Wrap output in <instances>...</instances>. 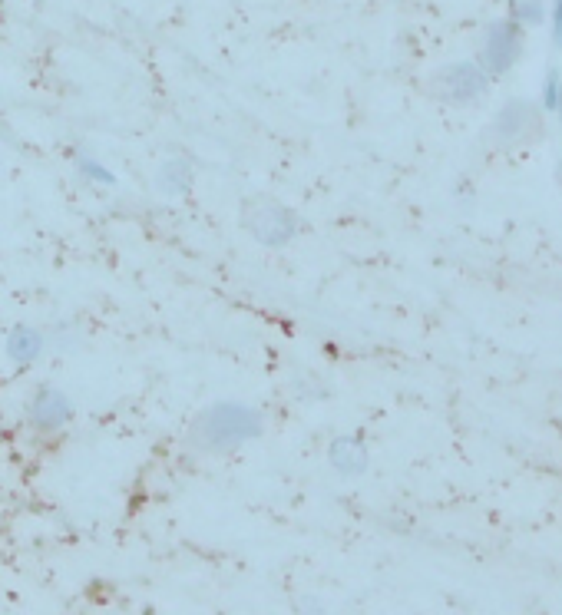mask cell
<instances>
[{
    "label": "cell",
    "mask_w": 562,
    "mask_h": 615,
    "mask_svg": "<svg viewBox=\"0 0 562 615\" xmlns=\"http://www.w3.org/2000/svg\"><path fill=\"white\" fill-rule=\"evenodd\" d=\"M258 434H262V417L242 404H215L192 427V440L202 450H232Z\"/></svg>",
    "instance_id": "obj_1"
},
{
    "label": "cell",
    "mask_w": 562,
    "mask_h": 615,
    "mask_svg": "<svg viewBox=\"0 0 562 615\" xmlns=\"http://www.w3.org/2000/svg\"><path fill=\"white\" fill-rule=\"evenodd\" d=\"M245 229L265 245H285L295 235V215L272 199H255L245 209Z\"/></svg>",
    "instance_id": "obj_2"
},
{
    "label": "cell",
    "mask_w": 562,
    "mask_h": 615,
    "mask_svg": "<svg viewBox=\"0 0 562 615\" xmlns=\"http://www.w3.org/2000/svg\"><path fill=\"white\" fill-rule=\"evenodd\" d=\"M523 53V30L516 20H493L486 30L483 43V67L493 77H503L506 70H513V63Z\"/></svg>",
    "instance_id": "obj_3"
},
{
    "label": "cell",
    "mask_w": 562,
    "mask_h": 615,
    "mask_svg": "<svg viewBox=\"0 0 562 615\" xmlns=\"http://www.w3.org/2000/svg\"><path fill=\"white\" fill-rule=\"evenodd\" d=\"M486 83H490V77L477 63H453L440 73V96L450 103H473L486 93Z\"/></svg>",
    "instance_id": "obj_4"
},
{
    "label": "cell",
    "mask_w": 562,
    "mask_h": 615,
    "mask_svg": "<svg viewBox=\"0 0 562 615\" xmlns=\"http://www.w3.org/2000/svg\"><path fill=\"white\" fill-rule=\"evenodd\" d=\"M70 417H73L70 401L60 391H50V387H43L34 397V404H30V420H34V427L40 430H57L67 424Z\"/></svg>",
    "instance_id": "obj_5"
},
{
    "label": "cell",
    "mask_w": 562,
    "mask_h": 615,
    "mask_svg": "<svg viewBox=\"0 0 562 615\" xmlns=\"http://www.w3.org/2000/svg\"><path fill=\"white\" fill-rule=\"evenodd\" d=\"M526 129H536V113L529 110V103L523 100H510L496 116V133L503 139H520Z\"/></svg>",
    "instance_id": "obj_6"
},
{
    "label": "cell",
    "mask_w": 562,
    "mask_h": 615,
    "mask_svg": "<svg viewBox=\"0 0 562 615\" xmlns=\"http://www.w3.org/2000/svg\"><path fill=\"white\" fill-rule=\"evenodd\" d=\"M331 463L341 473L354 477V473H364V467H367V450L358 444V440L341 437V440H334V447H331Z\"/></svg>",
    "instance_id": "obj_7"
},
{
    "label": "cell",
    "mask_w": 562,
    "mask_h": 615,
    "mask_svg": "<svg viewBox=\"0 0 562 615\" xmlns=\"http://www.w3.org/2000/svg\"><path fill=\"white\" fill-rule=\"evenodd\" d=\"M43 351V338L37 331H30V328H17L14 334H10V341H7V354L14 358L17 364H30L37 358V354Z\"/></svg>",
    "instance_id": "obj_8"
},
{
    "label": "cell",
    "mask_w": 562,
    "mask_h": 615,
    "mask_svg": "<svg viewBox=\"0 0 562 615\" xmlns=\"http://www.w3.org/2000/svg\"><path fill=\"white\" fill-rule=\"evenodd\" d=\"M189 179H192V169L182 163V159H172V163H166L159 172V189L169 192V196H176V192L189 186Z\"/></svg>",
    "instance_id": "obj_9"
},
{
    "label": "cell",
    "mask_w": 562,
    "mask_h": 615,
    "mask_svg": "<svg viewBox=\"0 0 562 615\" xmlns=\"http://www.w3.org/2000/svg\"><path fill=\"white\" fill-rule=\"evenodd\" d=\"M513 20L516 24H539V20H543V4H539V0H516Z\"/></svg>",
    "instance_id": "obj_10"
},
{
    "label": "cell",
    "mask_w": 562,
    "mask_h": 615,
    "mask_svg": "<svg viewBox=\"0 0 562 615\" xmlns=\"http://www.w3.org/2000/svg\"><path fill=\"white\" fill-rule=\"evenodd\" d=\"M559 90H562V80H559V73L553 70V73L546 77V86H543V106H546V113H556Z\"/></svg>",
    "instance_id": "obj_11"
},
{
    "label": "cell",
    "mask_w": 562,
    "mask_h": 615,
    "mask_svg": "<svg viewBox=\"0 0 562 615\" xmlns=\"http://www.w3.org/2000/svg\"><path fill=\"white\" fill-rule=\"evenodd\" d=\"M83 172H86V176H90V179L103 182V186H113V182H116V176H113V172H106L103 166L90 163V159H83Z\"/></svg>",
    "instance_id": "obj_12"
},
{
    "label": "cell",
    "mask_w": 562,
    "mask_h": 615,
    "mask_svg": "<svg viewBox=\"0 0 562 615\" xmlns=\"http://www.w3.org/2000/svg\"><path fill=\"white\" fill-rule=\"evenodd\" d=\"M553 40H556V47L562 50V0H556L553 4Z\"/></svg>",
    "instance_id": "obj_13"
},
{
    "label": "cell",
    "mask_w": 562,
    "mask_h": 615,
    "mask_svg": "<svg viewBox=\"0 0 562 615\" xmlns=\"http://www.w3.org/2000/svg\"><path fill=\"white\" fill-rule=\"evenodd\" d=\"M556 113H559V120H562V90H559V100H556Z\"/></svg>",
    "instance_id": "obj_14"
}]
</instances>
